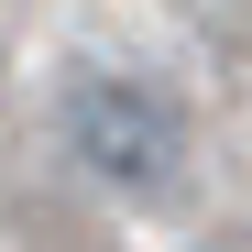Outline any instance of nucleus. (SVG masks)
Returning <instances> with one entry per match:
<instances>
[{"label":"nucleus","mask_w":252,"mask_h":252,"mask_svg":"<svg viewBox=\"0 0 252 252\" xmlns=\"http://www.w3.org/2000/svg\"><path fill=\"white\" fill-rule=\"evenodd\" d=\"M66 154L88 164L99 187H121V197H164L187 176V110L164 99L154 77L99 66V77L66 88Z\"/></svg>","instance_id":"f257e3e1"}]
</instances>
